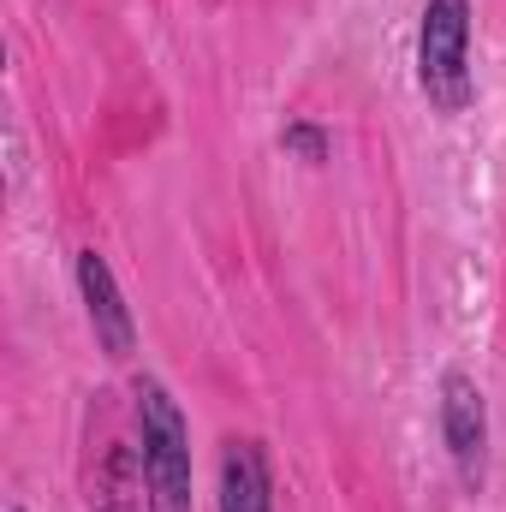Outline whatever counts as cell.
<instances>
[{
	"instance_id": "obj_1",
	"label": "cell",
	"mask_w": 506,
	"mask_h": 512,
	"mask_svg": "<svg viewBox=\"0 0 506 512\" xmlns=\"http://www.w3.org/2000/svg\"><path fill=\"white\" fill-rule=\"evenodd\" d=\"M137 405V471L149 489V512H191V429L167 382L137 376L131 382Z\"/></svg>"
},
{
	"instance_id": "obj_2",
	"label": "cell",
	"mask_w": 506,
	"mask_h": 512,
	"mask_svg": "<svg viewBox=\"0 0 506 512\" xmlns=\"http://www.w3.org/2000/svg\"><path fill=\"white\" fill-rule=\"evenodd\" d=\"M417 84L441 114L471 108V0H429L423 6Z\"/></svg>"
},
{
	"instance_id": "obj_3",
	"label": "cell",
	"mask_w": 506,
	"mask_h": 512,
	"mask_svg": "<svg viewBox=\"0 0 506 512\" xmlns=\"http://www.w3.org/2000/svg\"><path fill=\"white\" fill-rule=\"evenodd\" d=\"M441 435H447L459 483L477 495L483 477H489V405H483V387L471 382L465 370L441 376Z\"/></svg>"
},
{
	"instance_id": "obj_4",
	"label": "cell",
	"mask_w": 506,
	"mask_h": 512,
	"mask_svg": "<svg viewBox=\"0 0 506 512\" xmlns=\"http://www.w3.org/2000/svg\"><path fill=\"white\" fill-rule=\"evenodd\" d=\"M78 292H84V310H90V328H96V346L108 358H131L137 346V322H131L126 298H120V280L108 268L102 251H78Z\"/></svg>"
},
{
	"instance_id": "obj_5",
	"label": "cell",
	"mask_w": 506,
	"mask_h": 512,
	"mask_svg": "<svg viewBox=\"0 0 506 512\" xmlns=\"http://www.w3.org/2000/svg\"><path fill=\"white\" fill-rule=\"evenodd\" d=\"M221 512H274L262 441H227V453H221Z\"/></svg>"
},
{
	"instance_id": "obj_6",
	"label": "cell",
	"mask_w": 506,
	"mask_h": 512,
	"mask_svg": "<svg viewBox=\"0 0 506 512\" xmlns=\"http://www.w3.org/2000/svg\"><path fill=\"white\" fill-rule=\"evenodd\" d=\"M280 143H286V149H298L304 161H322V155H328V137H322L316 126H286V131H280Z\"/></svg>"
},
{
	"instance_id": "obj_7",
	"label": "cell",
	"mask_w": 506,
	"mask_h": 512,
	"mask_svg": "<svg viewBox=\"0 0 506 512\" xmlns=\"http://www.w3.org/2000/svg\"><path fill=\"white\" fill-rule=\"evenodd\" d=\"M12 512H18V507H12Z\"/></svg>"
}]
</instances>
